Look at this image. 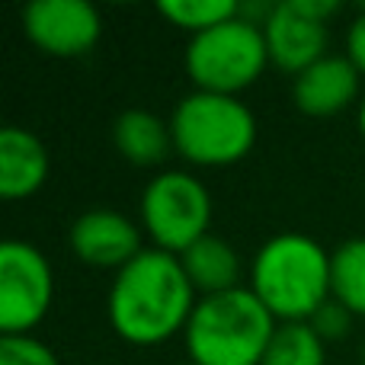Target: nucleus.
<instances>
[{"label": "nucleus", "instance_id": "18", "mask_svg": "<svg viewBox=\"0 0 365 365\" xmlns=\"http://www.w3.org/2000/svg\"><path fill=\"white\" fill-rule=\"evenodd\" d=\"M0 365H58L51 346L36 336H4L0 340Z\"/></svg>", "mask_w": 365, "mask_h": 365}, {"label": "nucleus", "instance_id": "23", "mask_svg": "<svg viewBox=\"0 0 365 365\" xmlns=\"http://www.w3.org/2000/svg\"><path fill=\"white\" fill-rule=\"evenodd\" d=\"M189 365H192V362H189Z\"/></svg>", "mask_w": 365, "mask_h": 365}, {"label": "nucleus", "instance_id": "4", "mask_svg": "<svg viewBox=\"0 0 365 365\" xmlns=\"http://www.w3.org/2000/svg\"><path fill=\"white\" fill-rule=\"evenodd\" d=\"M173 151L195 167H231L257 145V115L240 96L202 93L182 96L170 115Z\"/></svg>", "mask_w": 365, "mask_h": 365}, {"label": "nucleus", "instance_id": "5", "mask_svg": "<svg viewBox=\"0 0 365 365\" xmlns=\"http://www.w3.org/2000/svg\"><path fill=\"white\" fill-rule=\"evenodd\" d=\"M182 64H186V74L195 83V90L237 96L240 90H247L263 77L269 51H266L263 29L247 23L237 13L227 23L189 38Z\"/></svg>", "mask_w": 365, "mask_h": 365}, {"label": "nucleus", "instance_id": "7", "mask_svg": "<svg viewBox=\"0 0 365 365\" xmlns=\"http://www.w3.org/2000/svg\"><path fill=\"white\" fill-rule=\"evenodd\" d=\"M55 298V272L38 247L6 240L0 247V330L26 336L45 321Z\"/></svg>", "mask_w": 365, "mask_h": 365}, {"label": "nucleus", "instance_id": "12", "mask_svg": "<svg viewBox=\"0 0 365 365\" xmlns=\"http://www.w3.org/2000/svg\"><path fill=\"white\" fill-rule=\"evenodd\" d=\"M48 180V151L32 132L6 125L0 132V195L10 202L29 199Z\"/></svg>", "mask_w": 365, "mask_h": 365}, {"label": "nucleus", "instance_id": "2", "mask_svg": "<svg viewBox=\"0 0 365 365\" xmlns=\"http://www.w3.org/2000/svg\"><path fill=\"white\" fill-rule=\"evenodd\" d=\"M250 292L279 324L311 321L330 298V253L308 234H276L253 257Z\"/></svg>", "mask_w": 365, "mask_h": 365}, {"label": "nucleus", "instance_id": "14", "mask_svg": "<svg viewBox=\"0 0 365 365\" xmlns=\"http://www.w3.org/2000/svg\"><path fill=\"white\" fill-rule=\"evenodd\" d=\"M180 263L192 282L195 295H221V292L240 289V257L227 240L205 234L195 240L186 253H180Z\"/></svg>", "mask_w": 365, "mask_h": 365}, {"label": "nucleus", "instance_id": "11", "mask_svg": "<svg viewBox=\"0 0 365 365\" xmlns=\"http://www.w3.org/2000/svg\"><path fill=\"white\" fill-rule=\"evenodd\" d=\"M359 68L346 55H327L295 77L292 100L298 113L314 115V119L340 115L359 96Z\"/></svg>", "mask_w": 365, "mask_h": 365}, {"label": "nucleus", "instance_id": "10", "mask_svg": "<svg viewBox=\"0 0 365 365\" xmlns=\"http://www.w3.org/2000/svg\"><path fill=\"white\" fill-rule=\"evenodd\" d=\"M68 244L81 263L115 272L145 250L141 227L115 208H90V212L77 215L68 231Z\"/></svg>", "mask_w": 365, "mask_h": 365}, {"label": "nucleus", "instance_id": "3", "mask_svg": "<svg viewBox=\"0 0 365 365\" xmlns=\"http://www.w3.org/2000/svg\"><path fill=\"white\" fill-rule=\"evenodd\" d=\"M279 321L250 285L195 302L182 340L192 365H259Z\"/></svg>", "mask_w": 365, "mask_h": 365}, {"label": "nucleus", "instance_id": "6", "mask_svg": "<svg viewBox=\"0 0 365 365\" xmlns=\"http://www.w3.org/2000/svg\"><path fill=\"white\" fill-rule=\"evenodd\" d=\"M141 231L151 237L154 250L186 253L202 240L212 225V192L205 182L186 170L158 173L141 192Z\"/></svg>", "mask_w": 365, "mask_h": 365}, {"label": "nucleus", "instance_id": "19", "mask_svg": "<svg viewBox=\"0 0 365 365\" xmlns=\"http://www.w3.org/2000/svg\"><path fill=\"white\" fill-rule=\"evenodd\" d=\"M308 324L314 327V334L321 336L324 343H330V340H343V336L349 334V327H353V314H349L336 298H327V302L314 311V317H311Z\"/></svg>", "mask_w": 365, "mask_h": 365}, {"label": "nucleus", "instance_id": "1", "mask_svg": "<svg viewBox=\"0 0 365 365\" xmlns=\"http://www.w3.org/2000/svg\"><path fill=\"white\" fill-rule=\"evenodd\" d=\"M199 302L180 257L145 247L109 289V324L132 346H160L182 334Z\"/></svg>", "mask_w": 365, "mask_h": 365}, {"label": "nucleus", "instance_id": "21", "mask_svg": "<svg viewBox=\"0 0 365 365\" xmlns=\"http://www.w3.org/2000/svg\"><path fill=\"white\" fill-rule=\"evenodd\" d=\"M359 135H362V141H365V96L359 100Z\"/></svg>", "mask_w": 365, "mask_h": 365}, {"label": "nucleus", "instance_id": "13", "mask_svg": "<svg viewBox=\"0 0 365 365\" xmlns=\"http://www.w3.org/2000/svg\"><path fill=\"white\" fill-rule=\"evenodd\" d=\"M113 145L128 164L158 167L173 151L170 122H164L148 109H125L113 125Z\"/></svg>", "mask_w": 365, "mask_h": 365}, {"label": "nucleus", "instance_id": "16", "mask_svg": "<svg viewBox=\"0 0 365 365\" xmlns=\"http://www.w3.org/2000/svg\"><path fill=\"white\" fill-rule=\"evenodd\" d=\"M259 365H327V343L308 321L279 324Z\"/></svg>", "mask_w": 365, "mask_h": 365}, {"label": "nucleus", "instance_id": "22", "mask_svg": "<svg viewBox=\"0 0 365 365\" xmlns=\"http://www.w3.org/2000/svg\"><path fill=\"white\" fill-rule=\"evenodd\" d=\"M362 365H365V349H362Z\"/></svg>", "mask_w": 365, "mask_h": 365}, {"label": "nucleus", "instance_id": "8", "mask_svg": "<svg viewBox=\"0 0 365 365\" xmlns=\"http://www.w3.org/2000/svg\"><path fill=\"white\" fill-rule=\"evenodd\" d=\"M336 13H340L336 0H282L276 4L269 19L263 23L269 64L298 77L311 64L327 58V19Z\"/></svg>", "mask_w": 365, "mask_h": 365}, {"label": "nucleus", "instance_id": "15", "mask_svg": "<svg viewBox=\"0 0 365 365\" xmlns=\"http://www.w3.org/2000/svg\"><path fill=\"white\" fill-rule=\"evenodd\" d=\"M330 298L353 317H365V237H353L330 253Z\"/></svg>", "mask_w": 365, "mask_h": 365}, {"label": "nucleus", "instance_id": "17", "mask_svg": "<svg viewBox=\"0 0 365 365\" xmlns=\"http://www.w3.org/2000/svg\"><path fill=\"white\" fill-rule=\"evenodd\" d=\"M158 10L173 26L199 36V32H208L215 26L234 19L240 13V4L237 0H164Z\"/></svg>", "mask_w": 365, "mask_h": 365}, {"label": "nucleus", "instance_id": "20", "mask_svg": "<svg viewBox=\"0 0 365 365\" xmlns=\"http://www.w3.org/2000/svg\"><path fill=\"white\" fill-rule=\"evenodd\" d=\"M346 58L365 77V10L353 19V26H349V32H346Z\"/></svg>", "mask_w": 365, "mask_h": 365}, {"label": "nucleus", "instance_id": "9", "mask_svg": "<svg viewBox=\"0 0 365 365\" xmlns=\"http://www.w3.org/2000/svg\"><path fill=\"white\" fill-rule=\"evenodd\" d=\"M23 29L38 51L51 58H81L100 42L103 19L87 0H32Z\"/></svg>", "mask_w": 365, "mask_h": 365}]
</instances>
